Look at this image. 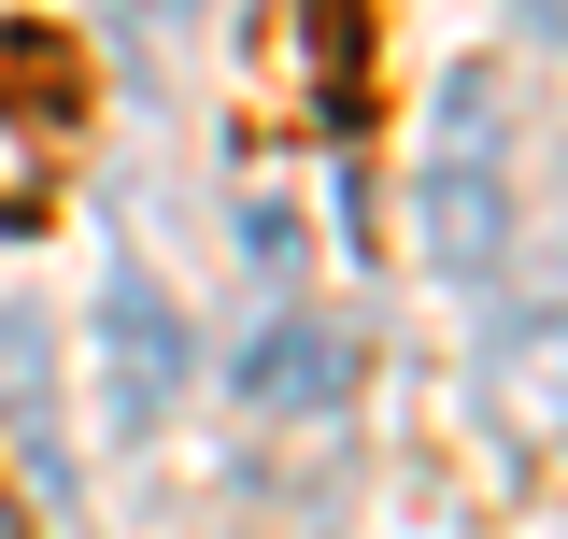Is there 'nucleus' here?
I'll return each mask as SVG.
<instances>
[{
  "instance_id": "2",
  "label": "nucleus",
  "mask_w": 568,
  "mask_h": 539,
  "mask_svg": "<svg viewBox=\"0 0 568 539\" xmlns=\"http://www.w3.org/2000/svg\"><path fill=\"white\" fill-rule=\"evenodd\" d=\"M171 384H185V327L156 313L142 270H114V284H100V411H114V426H156Z\"/></svg>"
},
{
  "instance_id": "3",
  "label": "nucleus",
  "mask_w": 568,
  "mask_h": 539,
  "mask_svg": "<svg viewBox=\"0 0 568 539\" xmlns=\"http://www.w3.org/2000/svg\"><path fill=\"white\" fill-rule=\"evenodd\" d=\"M342 369H355L342 327H271L256 355H242V398H256V411H327V398H342Z\"/></svg>"
},
{
  "instance_id": "5",
  "label": "nucleus",
  "mask_w": 568,
  "mask_h": 539,
  "mask_svg": "<svg viewBox=\"0 0 568 539\" xmlns=\"http://www.w3.org/2000/svg\"><path fill=\"white\" fill-rule=\"evenodd\" d=\"M313 71H327V100L355 114V71H369V0H313Z\"/></svg>"
},
{
  "instance_id": "1",
  "label": "nucleus",
  "mask_w": 568,
  "mask_h": 539,
  "mask_svg": "<svg viewBox=\"0 0 568 539\" xmlns=\"http://www.w3.org/2000/svg\"><path fill=\"white\" fill-rule=\"evenodd\" d=\"M426 256L455 270V284H484V270L511 256V200H497V85H484V71L440 100V156H426Z\"/></svg>"
},
{
  "instance_id": "4",
  "label": "nucleus",
  "mask_w": 568,
  "mask_h": 539,
  "mask_svg": "<svg viewBox=\"0 0 568 539\" xmlns=\"http://www.w3.org/2000/svg\"><path fill=\"white\" fill-rule=\"evenodd\" d=\"M0 114H85V58H71L58 29H29V14H0Z\"/></svg>"
}]
</instances>
